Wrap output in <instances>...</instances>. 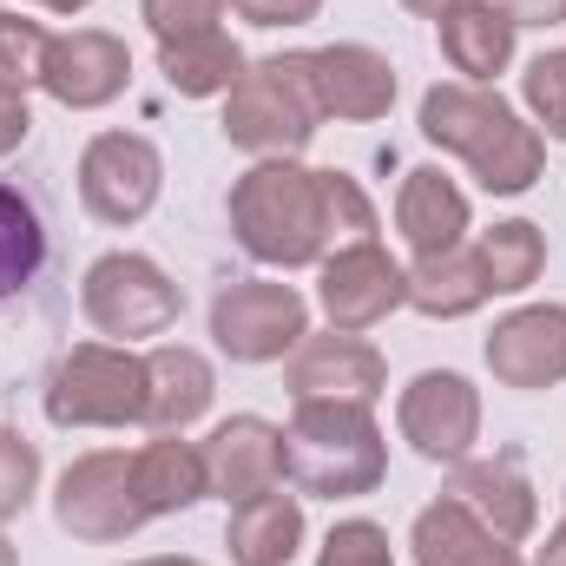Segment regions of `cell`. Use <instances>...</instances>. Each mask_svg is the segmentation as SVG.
<instances>
[{
	"instance_id": "6da1fadb",
	"label": "cell",
	"mask_w": 566,
	"mask_h": 566,
	"mask_svg": "<svg viewBox=\"0 0 566 566\" xmlns=\"http://www.w3.org/2000/svg\"><path fill=\"white\" fill-rule=\"evenodd\" d=\"M382 231L369 191L349 171L303 165V158H258L231 185V238L264 271H316L343 244H369Z\"/></svg>"
},
{
	"instance_id": "7a4b0ae2",
	"label": "cell",
	"mask_w": 566,
	"mask_h": 566,
	"mask_svg": "<svg viewBox=\"0 0 566 566\" xmlns=\"http://www.w3.org/2000/svg\"><path fill=\"white\" fill-rule=\"evenodd\" d=\"M416 126L434 151H454L474 185L488 198H521L541 185V165H547V139L541 126L507 106L494 86H468V80H434L416 106Z\"/></svg>"
},
{
	"instance_id": "3957f363",
	"label": "cell",
	"mask_w": 566,
	"mask_h": 566,
	"mask_svg": "<svg viewBox=\"0 0 566 566\" xmlns=\"http://www.w3.org/2000/svg\"><path fill=\"white\" fill-rule=\"evenodd\" d=\"M283 481L310 501H363L389 481V441L363 402H296L283 422Z\"/></svg>"
},
{
	"instance_id": "277c9868",
	"label": "cell",
	"mask_w": 566,
	"mask_h": 566,
	"mask_svg": "<svg viewBox=\"0 0 566 566\" xmlns=\"http://www.w3.org/2000/svg\"><path fill=\"white\" fill-rule=\"evenodd\" d=\"M218 126L251 158H303V145L323 133L310 53H264V60H251L238 73V86L224 93V119Z\"/></svg>"
},
{
	"instance_id": "5b68a950",
	"label": "cell",
	"mask_w": 566,
	"mask_h": 566,
	"mask_svg": "<svg viewBox=\"0 0 566 566\" xmlns=\"http://www.w3.org/2000/svg\"><path fill=\"white\" fill-rule=\"evenodd\" d=\"M53 428H145V356L126 343H73L40 389Z\"/></svg>"
},
{
	"instance_id": "8992f818",
	"label": "cell",
	"mask_w": 566,
	"mask_h": 566,
	"mask_svg": "<svg viewBox=\"0 0 566 566\" xmlns=\"http://www.w3.org/2000/svg\"><path fill=\"white\" fill-rule=\"evenodd\" d=\"M80 310L86 323L106 336V343H151V336H171L178 316H185V290L165 277L158 258L145 251H106L86 264L80 277Z\"/></svg>"
},
{
	"instance_id": "52a82bcc",
	"label": "cell",
	"mask_w": 566,
	"mask_h": 566,
	"mask_svg": "<svg viewBox=\"0 0 566 566\" xmlns=\"http://www.w3.org/2000/svg\"><path fill=\"white\" fill-rule=\"evenodd\" d=\"M145 521V501L133 488V454L126 448H86L60 468L53 481V527L86 541V547H119Z\"/></svg>"
},
{
	"instance_id": "ba28073f",
	"label": "cell",
	"mask_w": 566,
	"mask_h": 566,
	"mask_svg": "<svg viewBox=\"0 0 566 566\" xmlns=\"http://www.w3.org/2000/svg\"><path fill=\"white\" fill-rule=\"evenodd\" d=\"M303 336H310V303H303L296 283L238 277L211 296V343H218V356L238 363V369L283 363Z\"/></svg>"
},
{
	"instance_id": "9c48e42d",
	"label": "cell",
	"mask_w": 566,
	"mask_h": 566,
	"mask_svg": "<svg viewBox=\"0 0 566 566\" xmlns=\"http://www.w3.org/2000/svg\"><path fill=\"white\" fill-rule=\"evenodd\" d=\"M165 191V151L145 139V133H93L80 151V205L86 218L113 224V231H133L151 218Z\"/></svg>"
},
{
	"instance_id": "30bf717a",
	"label": "cell",
	"mask_w": 566,
	"mask_h": 566,
	"mask_svg": "<svg viewBox=\"0 0 566 566\" xmlns=\"http://www.w3.org/2000/svg\"><path fill=\"white\" fill-rule=\"evenodd\" d=\"M316 303H323L329 329L363 336V329L389 323L396 310H409V264L389 258L382 238L343 244V251H329V258L316 264Z\"/></svg>"
},
{
	"instance_id": "8fae6325",
	"label": "cell",
	"mask_w": 566,
	"mask_h": 566,
	"mask_svg": "<svg viewBox=\"0 0 566 566\" xmlns=\"http://www.w3.org/2000/svg\"><path fill=\"white\" fill-rule=\"evenodd\" d=\"M396 428L422 461L461 468L474 454V441H481V389L461 369H422L396 396Z\"/></svg>"
},
{
	"instance_id": "7c38bea8",
	"label": "cell",
	"mask_w": 566,
	"mask_h": 566,
	"mask_svg": "<svg viewBox=\"0 0 566 566\" xmlns=\"http://www.w3.org/2000/svg\"><path fill=\"white\" fill-rule=\"evenodd\" d=\"M283 389L290 402H363L376 409L382 389H389V363L369 336H349V329H310L290 356H283Z\"/></svg>"
},
{
	"instance_id": "4fadbf2b",
	"label": "cell",
	"mask_w": 566,
	"mask_h": 566,
	"mask_svg": "<svg viewBox=\"0 0 566 566\" xmlns=\"http://www.w3.org/2000/svg\"><path fill=\"white\" fill-rule=\"evenodd\" d=\"M133 86V46L106 27H73V33H53L46 46V73H40V93L66 113H106L119 93Z\"/></svg>"
},
{
	"instance_id": "5bb4252c",
	"label": "cell",
	"mask_w": 566,
	"mask_h": 566,
	"mask_svg": "<svg viewBox=\"0 0 566 566\" xmlns=\"http://www.w3.org/2000/svg\"><path fill=\"white\" fill-rule=\"evenodd\" d=\"M481 356H488V376L501 389H521V396L560 389L566 382V303H521V310H507L488 329Z\"/></svg>"
},
{
	"instance_id": "9a60e30c",
	"label": "cell",
	"mask_w": 566,
	"mask_h": 566,
	"mask_svg": "<svg viewBox=\"0 0 566 566\" xmlns=\"http://www.w3.org/2000/svg\"><path fill=\"white\" fill-rule=\"evenodd\" d=\"M310 80H316L323 119H343V126H376L396 106V66H389V53H376L363 40L310 46Z\"/></svg>"
},
{
	"instance_id": "2e32d148",
	"label": "cell",
	"mask_w": 566,
	"mask_h": 566,
	"mask_svg": "<svg viewBox=\"0 0 566 566\" xmlns=\"http://www.w3.org/2000/svg\"><path fill=\"white\" fill-rule=\"evenodd\" d=\"M205 474H211V494L224 507L251 501V494H271L283 488V428L264 416H231L218 422L205 441Z\"/></svg>"
},
{
	"instance_id": "e0dca14e",
	"label": "cell",
	"mask_w": 566,
	"mask_h": 566,
	"mask_svg": "<svg viewBox=\"0 0 566 566\" xmlns=\"http://www.w3.org/2000/svg\"><path fill=\"white\" fill-rule=\"evenodd\" d=\"M218 402V369L191 343H151L145 349V428L151 434H185L211 416Z\"/></svg>"
},
{
	"instance_id": "ac0fdd59",
	"label": "cell",
	"mask_w": 566,
	"mask_h": 566,
	"mask_svg": "<svg viewBox=\"0 0 566 566\" xmlns=\"http://www.w3.org/2000/svg\"><path fill=\"white\" fill-rule=\"evenodd\" d=\"M448 494H454L488 534H501V541H514V547L541 534V494H534V481L521 474V461H507V454H494V461L468 454V461L454 468Z\"/></svg>"
},
{
	"instance_id": "d6986e66",
	"label": "cell",
	"mask_w": 566,
	"mask_h": 566,
	"mask_svg": "<svg viewBox=\"0 0 566 566\" xmlns=\"http://www.w3.org/2000/svg\"><path fill=\"white\" fill-rule=\"evenodd\" d=\"M396 231H402L409 258H441V251L468 244V231H474L468 191L441 165H409L402 191H396Z\"/></svg>"
},
{
	"instance_id": "ffe728a7",
	"label": "cell",
	"mask_w": 566,
	"mask_h": 566,
	"mask_svg": "<svg viewBox=\"0 0 566 566\" xmlns=\"http://www.w3.org/2000/svg\"><path fill=\"white\" fill-rule=\"evenodd\" d=\"M434 40H441V60H448L454 80H468V86H494V80L514 66L521 27H514L494 0H454V7L434 20Z\"/></svg>"
},
{
	"instance_id": "44dd1931",
	"label": "cell",
	"mask_w": 566,
	"mask_h": 566,
	"mask_svg": "<svg viewBox=\"0 0 566 566\" xmlns=\"http://www.w3.org/2000/svg\"><path fill=\"white\" fill-rule=\"evenodd\" d=\"M409 554H416V566H527V554H521L514 541L488 534L454 494L428 501L422 514H416V527H409Z\"/></svg>"
},
{
	"instance_id": "7402d4cb",
	"label": "cell",
	"mask_w": 566,
	"mask_h": 566,
	"mask_svg": "<svg viewBox=\"0 0 566 566\" xmlns=\"http://www.w3.org/2000/svg\"><path fill=\"white\" fill-rule=\"evenodd\" d=\"M303 494H251V501H238L231 507V521H224V547H231V560L238 566H290L303 554Z\"/></svg>"
},
{
	"instance_id": "603a6c76",
	"label": "cell",
	"mask_w": 566,
	"mask_h": 566,
	"mask_svg": "<svg viewBox=\"0 0 566 566\" xmlns=\"http://www.w3.org/2000/svg\"><path fill=\"white\" fill-rule=\"evenodd\" d=\"M133 488H139L145 514L165 521V514H185L211 494V474H205V448L185 441V434H151L145 448H133Z\"/></svg>"
},
{
	"instance_id": "cb8c5ba5",
	"label": "cell",
	"mask_w": 566,
	"mask_h": 566,
	"mask_svg": "<svg viewBox=\"0 0 566 566\" xmlns=\"http://www.w3.org/2000/svg\"><path fill=\"white\" fill-rule=\"evenodd\" d=\"M481 303H494V290L481 277V258H474V238L441 251V258H409V310L428 323H461L474 316Z\"/></svg>"
},
{
	"instance_id": "d4e9b609",
	"label": "cell",
	"mask_w": 566,
	"mask_h": 566,
	"mask_svg": "<svg viewBox=\"0 0 566 566\" xmlns=\"http://www.w3.org/2000/svg\"><path fill=\"white\" fill-rule=\"evenodd\" d=\"M244 46L224 33V27H205V33H185V40H158V73L178 99H224L244 73Z\"/></svg>"
},
{
	"instance_id": "484cf974",
	"label": "cell",
	"mask_w": 566,
	"mask_h": 566,
	"mask_svg": "<svg viewBox=\"0 0 566 566\" xmlns=\"http://www.w3.org/2000/svg\"><path fill=\"white\" fill-rule=\"evenodd\" d=\"M474 258H481V277L494 296H521L547 271V231L527 218H501L494 231H474Z\"/></svg>"
},
{
	"instance_id": "4316f807",
	"label": "cell",
	"mask_w": 566,
	"mask_h": 566,
	"mask_svg": "<svg viewBox=\"0 0 566 566\" xmlns=\"http://www.w3.org/2000/svg\"><path fill=\"white\" fill-rule=\"evenodd\" d=\"M46 264V224L20 185L0 178V303H13Z\"/></svg>"
},
{
	"instance_id": "83f0119b",
	"label": "cell",
	"mask_w": 566,
	"mask_h": 566,
	"mask_svg": "<svg viewBox=\"0 0 566 566\" xmlns=\"http://www.w3.org/2000/svg\"><path fill=\"white\" fill-rule=\"evenodd\" d=\"M521 106H527V119L541 126V139L566 145V46H547V53L527 60V73H521Z\"/></svg>"
},
{
	"instance_id": "f1b7e54d",
	"label": "cell",
	"mask_w": 566,
	"mask_h": 566,
	"mask_svg": "<svg viewBox=\"0 0 566 566\" xmlns=\"http://www.w3.org/2000/svg\"><path fill=\"white\" fill-rule=\"evenodd\" d=\"M46 46H53V33L33 20V13H20V7H0V86H40V73H46Z\"/></svg>"
},
{
	"instance_id": "f546056e",
	"label": "cell",
	"mask_w": 566,
	"mask_h": 566,
	"mask_svg": "<svg viewBox=\"0 0 566 566\" xmlns=\"http://www.w3.org/2000/svg\"><path fill=\"white\" fill-rule=\"evenodd\" d=\"M33 494H40V448H33L20 428L0 422V527H7L13 514H27Z\"/></svg>"
},
{
	"instance_id": "4dcf8cb0",
	"label": "cell",
	"mask_w": 566,
	"mask_h": 566,
	"mask_svg": "<svg viewBox=\"0 0 566 566\" xmlns=\"http://www.w3.org/2000/svg\"><path fill=\"white\" fill-rule=\"evenodd\" d=\"M316 566H396V547H389V527L376 521H336L316 547Z\"/></svg>"
},
{
	"instance_id": "1f68e13d",
	"label": "cell",
	"mask_w": 566,
	"mask_h": 566,
	"mask_svg": "<svg viewBox=\"0 0 566 566\" xmlns=\"http://www.w3.org/2000/svg\"><path fill=\"white\" fill-rule=\"evenodd\" d=\"M231 13V0H139V20L151 27V40H185L205 33Z\"/></svg>"
},
{
	"instance_id": "d6a6232c",
	"label": "cell",
	"mask_w": 566,
	"mask_h": 566,
	"mask_svg": "<svg viewBox=\"0 0 566 566\" xmlns=\"http://www.w3.org/2000/svg\"><path fill=\"white\" fill-rule=\"evenodd\" d=\"M231 13L264 27V33H277V27H310L323 13V0H231Z\"/></svg>"
},
{
	"instance_id": "836d02e7",
	"label": "cell",
	"mask_w": 566,
	"mask_h": 566,
	"mask_svg": "<svg viewBox=\"0 0 566 566\" xmlns=\"http://www.w3.org/2000/svg\"><path fill=\"white\" fill-rule=\"evenodd\" d=\"M27 139H33V106L20 86H0V158H13Z\"/></svg>"
},
{
	"instance_id": "e575fe53",
	"label": "cell",
	"mask_w": 566,
	"mask_h": 566,
	"mask_svg": "<svg viewBox=\"0 0 566 566\" xmlns=\"http://www.w3.org/2000/svg\"><path fill=\"white\" fill-rule=\"evenodd\" d=\"M514 27H566V0H494Z\"/></svg>"
},
{
	"instance_id": "d590c367",
	"label": "cell",
	"mask_w": 566,
	"mask_h": 566,
	"mask_svg": "<svg viewBox=\"0 0 566 566\" xmlns=\"http://www.w3.org/2000/svg\"><path fill=\"white\" fill-rule=\"evenodd\" d=\"M527 566H566V521H560V527H547V541L534 547V560H527Z\"/></svg>"
},
{
	"instance_id": "8d00e7d4",
	"label": "cell",
	"mask_w": 566,
	"mask_h": 566,
	"mask_svg": "<svg viewBox=\"0 0 566 566\" xmlns=\"http://www.w3.org/2000/svg\"><path fill=\"white\" fill-rule=\"evenodd\" d=\"M402 7H409V13H416V20H441V13H448V7H454V0H402Z\"/></svg>"
},
{
	"instance_id": "74e56055",
	"label": "cell",
	"mask_w": 566,
	"mask_h": 566,
	"mask_svg": "<svg viewBox=\"0 0 566 566\" xmlns=\"http://www.w3.org/2000/svg\"><path fill=\"white\" fill-rule=\"evenodd\" d=\"M27 7H46V13H66V20H73V13H86L93 0H27Z\"/></svg>"
},
{
	"instance_id": "f35d334b",
	"label": "cell",
	"mask_w": 566,
	"mask_h": 566,
	"mask_svg": "<svg viewBox=\"0 0 566 566\" xmlns=\"http://www.w3.org/2000/svg\"><path fill=\"white\" fill-rule=\"evenodd\" d=\"M126 566H205V560H191V554H151V560H126Z\"/></svg>"
},
{
	"instance_id": "ab89813d",
	"label": "cell",
	"mask_w": 566,
	"mask_h": 566,
	"mask_svg": "<svg viewBox=\"0 0 566 566\" xmlns=\"http://www.w3.org/2000/svg\"><path fill=\"white\" fill-rule=\"evenodd\" d=\"M0 566H20V554H13V541H7V527H0Z\"/></svg>"
},
{
	"instance_id": "60d3db41",
	"label": "cell",
	"mask_w": 566,
	"mask_h": 566,
	"mask_svg": "<svg viewBox=\"0 0 566 566\" xmlns=\"http://www.w3.org/2000/svg\"><path fill=\"white\" fill-rule=\"evenodd\" d=\"M560 501H566V494H560Z\"/></svg>"
}]
</instances>
